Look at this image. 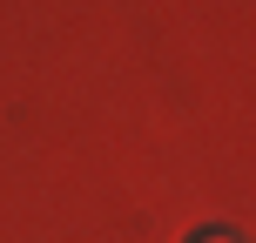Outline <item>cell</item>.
Segmentation results:
<instances>
[{
    "mask_svg": "<svg viewBox=\"0 0 256 243\" xmlns=\"http://www.w3.org/2000/svg\"><path fill=\"white\" fill-rule=\"evenodd\" d=\"M189 243H236L230 230H202V236H189Z\"/></svg>",
    "mask_w": 256,
    "mask_h": 243,
    "instance_id": "6da1fadb",
    "label": "cell"
}]
</instances>
